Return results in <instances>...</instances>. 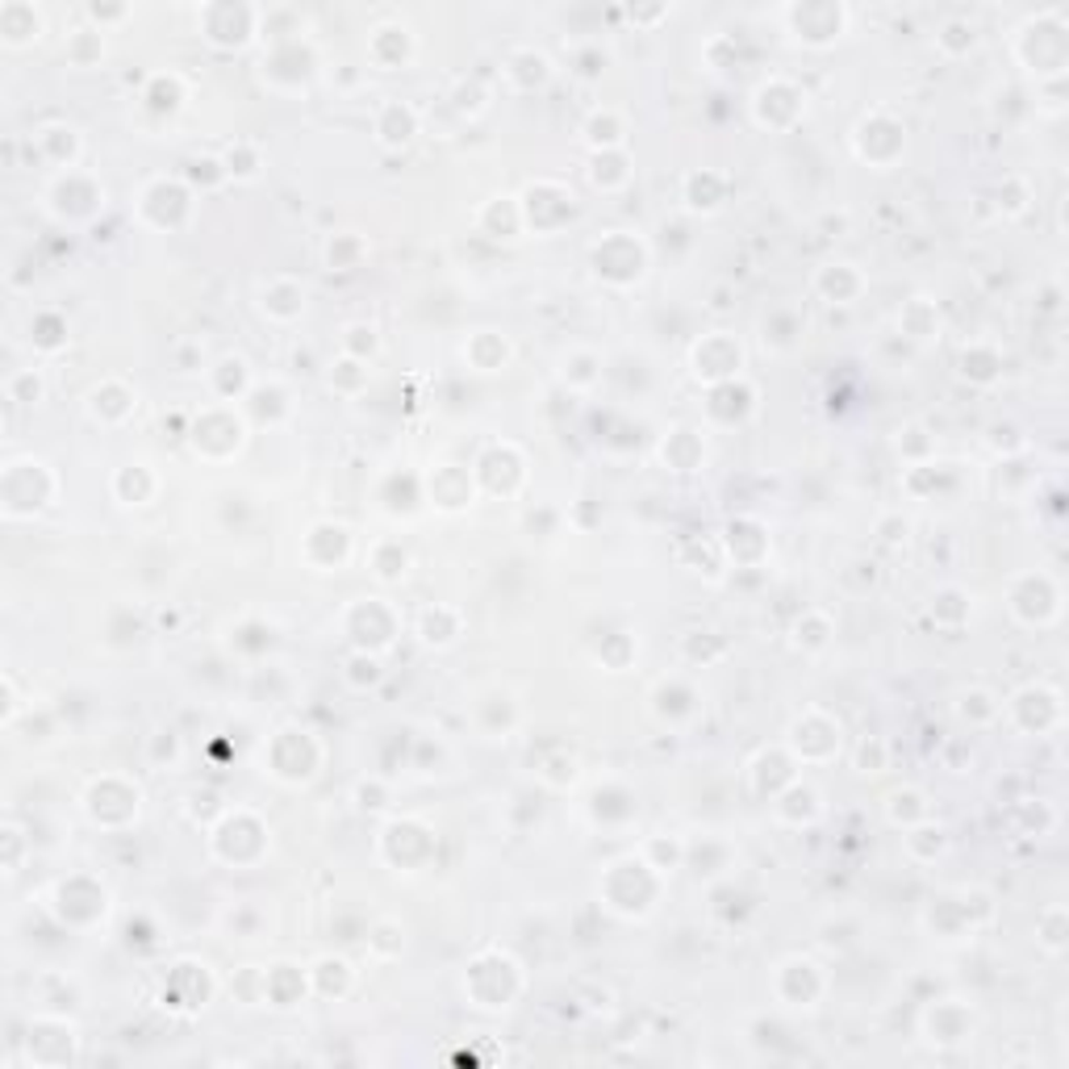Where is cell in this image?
Here are the masks:
<instances>
[{
	"label": "cell",
	"mask_w": 1069,
	"mask_h": 1069,
	"mask_svg": "<svg viewBox=\"0 0 1069 1069\" xmlns=\"http://www.w3.org/2000/svg\"><path fill=\"white\" fill-rule=\"evenodd\" d=\"M903 331L911 334V338H919V343H927L931 334L940 331V313H936V306H931L927 297H915V301L906 306V313H903Z\"/></svg>",
	"instance_id": "cell-18"
},
{
	"label": "cell",
	"mask_w": 1069,
	"mask_h": 1069,
	"mask_svg": "<svg viewBox=\"0 0 1069 1069\" xmlns=\"http://www.w3.org/2000/svg\"><path fill=\"white\" fill-rule=\"evenodd\" d=\"M622 17L636 25V29H661L673 17V4H627Z\"/></svg>",
	"instance_id": "cell-20"
},
{
	"label": "cell",
	"mask_w": 1069,
	"mask_h": 1069,
	"mask_svg": "<svg viewBox=\"0 0 1069 1069\" xmlns=\"http://www.w3.org/2000/svg\"><path fill=\"white\" fill-rule=\"evenodd\" d=\"M63 55H68L72 68H96L105 59V34L88 22L75 25V29H68V38H63Z\"/></svg>",
	"instance_id": "cell-12"
},
{
	"label": "cell",
	"mask_w": 1069,
	"mask_h": 1069,
	"mask_svg": "<svg viewBox=\"0 0 1069 1069\" xmlns=\"http://www.w3.org/2000/svg\"><path fill=\"white\" fill-rule=\"evenodd\" d=\"M723 192H727V180L718 171H693L686 180L689 210H702V214H711V210L723 205Z\"/></svg>",
	"instance_id": "cell-13"
},
{
	"label": "cell",
	"mask_w": 1069,
	"mask_h": 1069,
	"mask_svg": "<svg viewBox=\"0 0 1069 1069\" xmlns=\"http://www.w3.org/2000/svg\"><path fill=\"white\" fill-rule=\"evenodd\" d=\"M377 143L381 146H409L414 134H418V114L414 105H405L397 96H389L381 109H377Z\"/></svg>",
	"instance_id": "cell-10"
},
{
	"label": "cell",
	"mask_w": 1069,
	"mask_h": 1069,
	"mask_svg": "<svg viewBox=\"0 0 1069 1069\" xmlns=\"http://www.w3.org/2000/svg\"><path fill=\"white\" fill-rule=\"evenodd\" d=\"M452 100H455V109H460V114H480V109L489 105V93H485V84H480L476 75H468V80H460V84H455Z\"/></svg>",
	"instance_id": "cell-21"
},
{
	"label": "cell",
	"mask_w": 1069,
	"mask_h": 1069,
	"mask_svg": "<svg viewBox=\"0 0 1069 1069\" xmlns=\"http://www.w3.org/2000/svg\"><path fill=\"white\" fill-rule=\"evenodd\" d=\"M585 139H590V146L615 151L622 143V118H618L615 109H594L590 121H585Z\"/></svg>",
	"instance_id": "cell-16"
},
{
	"label": "cell",
	"mask_w": 1069,
	"mask_h": 1069,
	"mask_svg": "<svg viewBox=\"0 0 1069 1069\" xmlns=\"http://www.w3.org/2000/svg\"><path fill=\"white\" fill-rule=\"evenodd\" d=\"M34 139H38V146L47 151L50 164H59L72 171V159H75V151H80V139H75L72 126H43Z\"/></svg>",
	"instance_id": "cell-14"
},
{
	"label": "cell",
	"mask_w": 1069,
	"mask_h": 1069,
	"mask_svg": "<svg viewBox=\"0 0 1069 1069\" xmlns=\"http://www.w3.org/2000/svg\"><path fill=\"white\" fill-rule=\"evenodd\" d=\"M143 100L151 105V109H159V114H176V109H180V100H185V80H180L176 72L151 75Z\"/></svg>",
	"instance_id": "cell-15"
},
{
	"label": "cell",
	"mask_w": 1069,
	"mask_h": 1069,
	"mask_svg": "<svg viewBox=\"0 0 1069 1069\" xmlns=\"http://www.w3.org/2000/svg\"><path fill=\"white\" fill-rule=\"evenodd\" d=\"M977 43H982V29L970 17H945L936 25V50L945 59H965V55L977 50Z\"/></svg>",
	"instance_id": "cell-11"
},
{
	"label": "cell",
	"mask_w": 1069,
	"mask_h": 1069,
	"mask_svg": "<svg viewBox=\"0 0 1069 1069\" xmlns=\"http://www.w3.org/2000/svg\"><path fill=\"white\" fill-rule=\"evenodd\" d=\"M405 565H409V551H405L397 539H381V544L372 547V572H377L381 581H402Z\"/></svg>",
	"instance_id": "cell-17"
},
{
	"label": "cell",
	"mask_w": 1069,
	"mask_h": 1069,
	"mask_svg": "<svg viewBox=\"0 0 1069 1069\" xmlns=\"http://www.w3.org/2000/svg\"><path fill=\"white\" fill-rule=\"evenodd\" d=\"M134 17V9L130 4H84V22L88 25H96L100 34H109V29H118V25H126Z\"/></svg>",
	"instance_id": "cell-19"
},
{
	"label": "cell",
	"mask_w": 1069,
	"mask_h": 1069,
	"mask_svg": "<svg viewBox=\"0 0 1069 1069\" xmlns=\"http://www.w3.org/2000/svg\"><path fill=\"white\" fill-rule=\"evenodd\" d=\"M414 55H418V43H414V29L402 17H389V22H377L368 29V63L377 72H402L414 63Z\"/></svg>",
	"instance_id": "cell-5"
},
{
	"label": "cell",
	"mask_w": 1069,
	"mask_h": 1069,
	"mask_svg": "<svg viewBox=\"0 0 1069 1069\" xmlns=\"http://www.w3.org/2000/svg\"><path fill=\"white\" fill-rule=\"evenodd\" d=\"M594 268H597V276H606L610 285H631V281H640L643 276L648 256H643V247L636 242V238L615 230V235H606L594 247Z\"/></svg>",
	"instance_id": "cell-6"
},
{
	"label": "cell",
	"mask_w": 1069,
	"mask_h": 1069,
	"mask_svg": "<svg viewBox=\"0 0 1069 1069\" xmlns=\"http://www.w3.org/2000/svg\"><path fill=\"white\" fill-rule=\"evenodd\" d=\"M501 75H506V84H510L514 93H539V88H547V84H551L556 68H551V59H547L544 50L519 47V50H510V55H506Z\"/></svg>",
	"instance_id": "cell-9"
},
{
	"label": "cell",
	"mask_w": 1069,
	"mask_h": 1069,
	"mask_svg": "<svg viewBox=\"0 0 1069 1069\" xmlns=\"http://www.w3.org/2000/svg\"><path fill=\"white\" fill-rule=\"evenodd\" d=\"M1069 13L1061 4L1041 9L1032 17H1023L1015 29V59H1020L1036 80H1061L1069 59Z\"/></svg>",
	"instance_id": "cell-1"
},
{
	"label": "cell",
	"mask_w": 1069,
	"mask_h": 1069,
	"mask_svg": "<svg viewBox=\"0 0 1069 1069\" xmlns=\"http://www.w3.org/2000/svg\"><path fill=\"white\" fill-rule=\"evenodd\" d=\"M47 34V13L34 0H4L0 4V43L9 50L34 47Z\"/></svg>",
	"instance_id": "cell-7"
},
{
	"label": "cell",
	"mask_w": 1069,
	"mask_h": 1069,
	"mask_svg": "<svg viewBox=\"0 0 1069 1069\" xmlns=\"http://www.w3.org/2000/svg\"><path fill=\"white\" fill-rule=\"evenodd\" d=\"M9 397H13L17 405H38V397H43V377H38L34 368L17 372V377L9 381Z\"/></svg>",
	"instance_id": "cell-22"
},
{
	"label": "cell",
	"mask_w": 1069,
	"mask_h": 1069,
	"mask_svg": "<svg viewBox=\"0 0 1069 1069\" xmlns=\"http://www.w3.org/2000/svg\"><path fill=\"white\" fill-rule=\"evenodd\" d=\"M201 38L217 50H242L263 34V4L247 0H210L197 9Z\"/></svg>",
	"instance_id": "cell-3"
},
{
	"label": "cell",
	"mask_w": 1069,
	"mask_h": 1069,
	"mask_svg": "<svg viewBox=\"0 0 1069 1069\" xmlns=\"http://www.w3.org/2000/svg\"><path fill=\"white\" fill-rule=\"evenodd\" d=\"M689 359H693V372H698V377H706V381H727L732 372H739V364H744V347H739L727 331H714L693 347V356Z\"/></svg>",
	"instance_id": "cell-8"
},
{
	"label": "cell",
	"mask_w": 1069,
	"mask_h": 1069,
	"mask_svg": "<svg viewBox=\"0 0 1069 1069\" xmlns=\"http://www.w3.org/2000/svg\"><path fill=\"white\" fill-rule=\"evenodd\" d=\"M803 114H807V93L794 80H785V75L764 80L757 96H752V118L769 126V130H789Z\"/></svg>",
	"instance_id": "cell-4"
},
{
	"label": "cell",
	"mask_w": 1069,
	"mask_h": 1069,
	"mask_svg": "<svg viewBox=\"0 0 1069 1069\" xmlns=\"http://www.w3.org/2000/svg\"><path fill=\"white\" fill-rule=\"evenodd\" d=\"M777 17H782L785 34H794V43L810 50L835 47L853 29V9L844 0H794V4H782Z\"/></svg>",
	"instance_id": "cell-2"
},
{
	"label": "cell",
	"mask_w": 1069,
	"mask_h": 1069,
	"mask_svg": "<svg viewBox=\"0 0 1069 1069\" xmlns=\"http://www.w3.org/2000/svg\"><path fill=\"white\" fill-rule=\"evenodd\" d=\"M347 352L352 356H368V352H377V331L372 326H364V322H356V326H347Z\"/></svg>",
	"instance_id": "cell-23"
}]
</instances>
